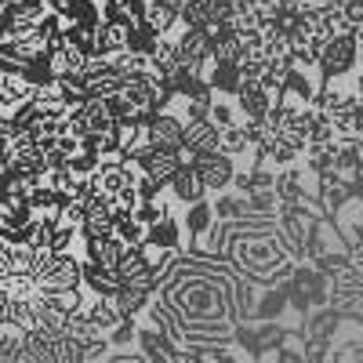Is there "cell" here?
<instances>
[{"instance_id": "5bb4252c", "label": "cell", "mask_w": 363, "mask_h": 363, "mask_svg": "<svg viewBox=\"0 0 363 363\" xmlns=\"http://www.w3.org/2000/svg\"><path fill=\"white\" fill-rule=\"evenodd\" d=\"M128 33H131L128 26L102 18L95 26V55H116V51H124L128 48Z\"/></svg>"}, {"instance_id": "7402d4cb", "label": "cell", "mask_w": 363, "mask_h": 363, "mask_svg": "<svg viewBox=\"0 0 363 363\" xmlns=\"http://www.w3.org/2000/svg\"><path fill=\"white\" fill-rule=\"evenodd\" d=\"M8 291H4V284H0V323H8Z\"/></svg>"}, {"instance_id": "d6986e66", "label": "cell", "mask_w": 363, "mask_h": 363, "mask_svg": "<svg viewBox=\"0 0 363 363\" xmlns=\"http://www.w3.org/2000/svg\"><path fill=\"white\" fill-rule=\"evenodd\" d=\"M113 225H116V236L124 240L128 247H138L142 240H145V233H149V225H142V222L135 218V211H131V215H120Z\"/></svg>"}, {"instance_id": "e0dca14e", "label": "cell", "mask_w": 363, "mask_h": 363, "mask_svg": "<svg viewBox=\"0 0 363 363\" xmlns=\"http://www.w3.org/2000/svg\"><path fill=\"white\" fill-rule=\"evenodd\" d=\"M8 323L18 327V330H33V327H40L37 301H33V298H11V301H8Z\"/></svg>"}, {"instance_id": "8992f818", "label": "cell", "mask_w": 363, "mask_h": 363, "mask_svg": "<svg viewBox=\"0 0 363 363\" xmlns=\"http://www.w3.org/2000/svg\"><path fill=\"white\" fill-rule=\"evenodd\" d=\"M135 352H138L145 363H178V356H182V345H178L171 335H164L160 327H153V323L138 320Z\"/></svg>"}, {"instance_id": "9a60e30c", "label": "cell", "mask_w": 363, "mask_h": 363, "mask_svg": "<svg viewBox=\"0 0 363 363\" xmlns=\"http://www.w3.org/2000/svg\"><path fill=\"white\" fill-rule=\"evenodd\" d=\"M149 298H153V291H142V287H131V284H120V291L113 294V301H116V309L124 313L128 320H138V316L145 313V306H149Z\"/></svg>"}, {"instance_id": "ac0fdd59", "label": "cell", "mask_w": 363, "mask_h": 363, "mask_svg": "<svg viewBox=\"0 0 363 363\" xmlns=\"http://www.w3.org/2000/svg\"><path fill=\"white\" fill-rule=\"evenodd\" d=\"M218 149L222 153H229V157H247V153H255L251 149V138H247V131H244V124H229V128H222L218 131Z\"/></svg>"}, {"instance_id": "7a4b0ae2", "label": "cell", "mask_w": 363, "mask_h": 363, "mask_svg": "<svg viewBox=\"0 0 363 363\" xmlns=\"http://www.w3.org/2000/svg\"><path fill=\"white\" fill-rule=\"evenodd\" d=\"M222 258L258 287L284 284L298 265L277 215H247V218L225 222Z\"/></svg>"}, {"instance_id": "5b68a950", "label": "cell", "mask_w": 363, "mask_h": 363, "mask_svg": "<svg viewBox=\"0 0 363 363\" xmlns=\"http://www.w3.org/2000/svg\"><path fill=\"white\" fill-rule=\"evenodd\" d=\"M359 66V40H356V29H338L330 33V40L320 51V77L323 80H335V77H352Z\"/></svg>"}, {"instance_id": "ffe728a7", "label": "cell", "mask_w": 363, "mask_h": 363, "mask_svg": "<svg viewBox=\"0 0 363 363\" xmlns=\"http://www.w3.org/2000/svg\"><path fill=\"white\" fill-rule=\"evenodd\" d=\"M102 102H106V113H109V120H124V116H135V109H131V102H128V95H124V91H113V95H106Z\"/></svg>"}, {"instance_id": "4fadbf2b", "label": "cell", "mask_w": 363, "mask_h": 363, "mask_svg": "<svg viewBox=\"0 0 363 363\" xmlns=\"http://www.w3.org/2000/svg\"><path fill=\"white\" fill-rule=\"evenodd\" d=\"M91 55H84L77 44H69V40H62L58 48H51L48 51V62H51V73L55 77H80V69H84V62H87Z\"/></svg>"}, {"instance_id": "3957f363", "label": "cell", "mask_w": 363, "mask_h": 363, "mask_svg": "<svg viewBox=\"0 0 363 363\" xmlns=\"http://www.w3.org/2000/svg\"><path fill=\"white\" fill-rule=\"evenodd\" d=\"M182 222H186V251H207V255H222V236H225V222L215 215L211 196L182 207Z\"/></svg>"}, {"instance_id": "277c9868", "label": "cell", "mask_w": 363, "mask_h": 363, "mask_svg": "<svg viewBox=\"0 0 363 363\" xmlns=\"http://www.w3.org/2000/svg\"><path fill=\"white\" fill-rule=\"evenodd\" d=\"M284 291H287V301L291 309L306 320V313L327 306V294H330V277L323 269H316L313 262H298L294 272L284 280Z\"/></svg>"}, {"instance_id": "52a82bcc", "label": "cell", "mask_w": 363, "mask_h": 363, "mask_svg": "<svg viewBox=\"0 0 363 363\" xmlns=\"http://www.w3.org/2000/svg\"><path fill=\"white\" fill-rule=\"evenodd\" d=\"M193 167L200 171L207 193H222L233 186V174H236V157L222 153V149H211V153H196Z\"/></svg>"}, {"instance_id": "2e32d148", "label": "cell", "mask_w": 363, "mask_h": 363, "mask_svg": "<svg viewBox=\"0 0 363 363\" xmlns=\"http://www.w3.org/2000/svg\"><path fill=\"white\" fill-rule=\"evenodd\" d=\"M240 80H244V73H240L236 62H215V69L207 73V84H211L215 95H236Z\"/></svg>"}, {"instance_id": "44dd1931", "label": "cell", "mask_w": 363, "mask_h": 363, "mask_svg": "<svg viewBox=\"0 0 363 363\" xmlns=\"http://www.w3.org/2000/svg\"><path fill=\"white\" fill-rule=\"evenodd\" d=\"M342 0H298V11L301 15H309V11H330V8H338Z\"/></svg>"}, {"instance_id": "7c38bea8", "label": "cell", "mask_w": 363, "mask_h": 363, "mask_svg": "<svg viewBox=\"0 0 363 363\" xmlns=\"http://www.w3.org/2000/svg\"><path fill=\"white\" fill-rule=\"evenodd\" d=\"M80 287H84L87 298H95V294H116L120 291V272L84 258V265H80Z\"/></svg>"}, {"instance_id": "ba28073f", "label": "cell", "mask_w": 363, "mask_h": 363, "mask_svg": "<svg viewBox=\"0 0 363 363\" xmlns=\"http://www.w3.org/2000/svg\"><path fill=\"white\" fill-rule=\"evenodd\" d=\"M182 131H186V120H182L171 106L157 109L153 116L145 120V138L153 142L157 149H182Z\"/></svg>"}, {"instance_id": "6da1fadb", "label": "cell", "mask_w": 363, "mask_h": 363, "mask_svg": "<svg viewBox=\"0 0 363 363\" xmlns=\"http://www.w3.org/2000/svg\"><path fill=\"white\" fill-rule=\"evenodd\" d=\"M236 269L222 255L178 251L174 262L160 272L157 298L182 320V349L200 352L236 342Z\"/></svg>"}, {"instance_id": "8fae6325", "label": "cell", "mask_w": 363, "mask_h": 363, "mask_svg": "<svg viewBox=\"0 0 363 363\" xmlns=\"http://www.w3.org/2000/svg\"><path fill=\"white\" fill-rule=\"evenodd\" d=\"M218 124L211 116L203 120H186V131H182V149H186L189 157L196 153H211V149H218Z\"/></svg>"}, {"instance_id": "30bf717a", "label": "cell", "mask_w": 363, "mask_h": 363, "mask_svg": "<svg viewBox=\"0 0 363 363\" xmlns=\"http://www.w3.org/2000/svg\"><path fill=\"white\" fill-rule=\"evenodd\" d=\"M167 193H171L174 203H182V207H189V203H196V200L207 196V186H203L200 171L193 167V160H186V164H182V167L167 178Z\"/></svg>"}, {"instance_id": "9c48e42d", "label": "cell", "mask_w": 363, "mask_h": 363, "mask_svg": "<svg viewBox=\"0 0 363 363\" xmlns=\"http://www.w3.org/2000/svg\"><path fill=\"white\" fill-rule=\"evenodd\" d=\"M116 272H120V284H131V287H142V291H157V284H160V272L145 262L142 247H128L120 265H116Z\"/></svg>"}]
</instances>
